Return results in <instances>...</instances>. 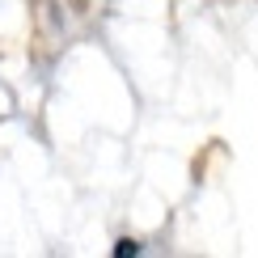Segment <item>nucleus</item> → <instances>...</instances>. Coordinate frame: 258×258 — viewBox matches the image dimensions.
I'll list each match as a JSON object with an SVG mask.
<instances>
[{
    "label": "nucleus",
    "instance_id": "1",
    "mask_svg": "<svg viewBox=\"0 0 258 258\" xmlns=\"http://www.w3.org/2000/svg\"><path fill=\"white\" fill-rule=\"evenodd\" d=\"M114 254H119V258H127V254H140V241H132V237H123L119 245H114Z\"/></svg>",
    "mask_w": 258,
    "mask_h": 258
}]
</instances>
